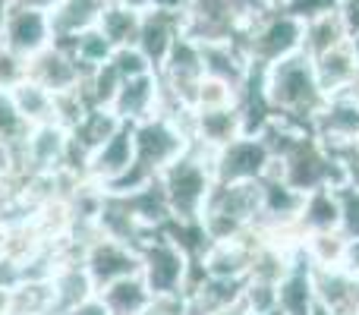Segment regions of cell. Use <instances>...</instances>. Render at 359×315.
Wrapping results in <instances>:
<instances>
[{
    "instance_id": "cell-47",
    "label": "cell",
    "mask_w": 359,
    "mask_h": 315,
    "mask_svg": "<svg viewBox=\"0 0 359 315\" xmlns=\"http://www.w3.org/2000/svg\"><path fill=\"white\" fill-rule=\"evenodd\" d=\"M278 4H280V0H274V6H278Z\"/></svg>"
},
{
    "instance_id": "cell-44",
    "label": "cell",
    "mask_w": 359,
    "mask_h": 315,
    "mask_svg": "<svg viewBox=\"0 0 359 315\" xmlns=\"http://www.w3.org/2000/svg\"><path fill=\"white\" fill-rule=\"evenodd\" d=\"M312 315H331V312H328V309H322V306L316 303V309H312Z\"/></svg>"
},
{
    "instance_id": "cell-43",
    "label": "cell",
    "mask_w": 359,
    "mask_h": 315,
    "mask_svg": "<svg viewBox=\"0 0 359 315\" xmlns=\"http://www.w3.org/2000/svg\"><path fill=\"white\" fill-rule=\"evenodd\" d=\"M4 186H6V173H4V167H0V196H4Z\"/></svg>"
},
{
    "instance_id": "cell-8",
    "label": "cell",
    "mask_w": 359,
    "mask_h": 315,
    "mask_svg": "<svg viewBox=\"0 0 359 315\" xmlns=\"http://www.w3.org/2000/svg\"><path fill=\"white\" fill-rule=\"evenodd\" d=\"M25 79L48 88L50 95H63V92H73V88H82L86 69L76 63V57L69 54L67 44L54 41L44 51H38L35 57L25 60Z\"/></svg>"
},
{
    "instance_id": "cell-12",
    "label": "cell",
    "mask_w": 359,
    "mask_h": 315,
    "mask_svg": "<svg viewBox=\"0 0 359 315\" xmlns=\"http://www.w3.org/2000/svg\"><path fill=\"white\" fill-rule=\"evenodd\" d=\"M312 133L322 139V145L359 142V101L347 92L331 95L312 120Z\"/></svg>"
},
{
    "instance_id": "cell-23",
    "label": "cell",
    "mask_w": 359,
    "mask_h": 315,
    "mask_svg": "<svg viewBox=\"0 0 359 315\" xmlns=\"http://www.w3.org/2000/svg\"><path fill=\"white\" fill-rule=\"evenodd\" d=\"M98 297H101V303L107 306V312L111 315H142L145 309H149L151 300H155L151 297V290L145 287L142 274L104 287V290H98Z\"/></svg>"
},
{
    "instance_id": "cell-20",
    "label": "cell",
    "mask_w": 359,
    "mask_h": 315,
    "mask_svg": "<svg viewBox=\"0 0 359 315\" xmlns=\"http://www.w3.org/2000/svg\"><path fill=\"white\" fill-rule=\"evenodd\" d=\"M312 67H316V79H318V86H322L325 98L347 92V88L359 79V60H356L353 48H350V41L341 44V48H334V51H328V54L316 57Z\"/></svg>"
},
{
    "instance_id": "cell-29",
    "label": "cell",
    "mask_w": 359,
    "mask_h": 315,
    "mask_svg": "<svg viewBox=\"0 0 359 315\" xmlns=\"http://www.w3.org/2000/svg\"><path fill=\"white\" fill-rule=\"evenodd\" d=\"M337 196V211H341V221H337V234L344 240H359V189L350 183L334 186Z\"/></svg>"
},
{
    "instance_id": "cell-2",
    "label": "cell",
    "mask_w": 359,
    "mask_h": 315,
    "mask_svg": "<svg viewBox=\"0 0 359 315\" xmlns=\"http://www.w3.org/2000/svg\"><path fill=\"white\" fill-rule=\"evenodd\" d=\"M189 149V136L168 117H151L142 123H133V164L123 177L104 192L123 196V192H136L142 186L155 183L164 173V167Z\"/></svg>"
},
{
    "instance_id": "cell-18",
    "label": "cell",
    "mask_w": 359,
    "mask_h": 315,
    "mask_svg": "<svg viewBox=\"0 0 359 315\" xmlns=\"http://www.w3.org/2000/svg\"><path fill=\"white\" fill-rule=\"evenodd\" d=\"M202 48V67L208 79H217L230 86L236 95L249 79V60L243 54L240 41H215V44H198Z\"/></svg>"
},
{
    "instance_id": "cell-19",
    "label": "cell",
    "mask_w": 359,
    "mask_h": 315,
    "mask_svg": "<svg viewBox=\"0 0 359 315\" xmlns=\"http://www.w3.org/2000/svg\"><path fill=\"white\" fill-rule=\"evenodd\" d=\"M107 0H60L54 10L48 13L50 16V32H54V41L67 44L73 41L76 35L95 29L104 13Z\"/></svg>"
},
{
    "instance_id": "cell-28",
    "label": "cell",
    "mask_w": 359,
    "mask_h": 315,
    "mask_svg": "<svg viewBox=\"0 0 359 315\" xmlns=\"http://www.w3.org/2000/svg\"><path fill=\"white\" fill-rule=\"evenodd\" d=\"M303 253L309 255L312 265L334 268V265H344L347 240H344L337 230H331V234H306L303 236Z\"/></svg>"
},
{
    "instance_id": "cell-38",
    "label": "cell",
    "mask_w": 359,
    "mask_h": 315,
    "mask_svg": "<svg viewBox=\"0 0 359 315\" xmlns=\"http://www.w3.org/2000/svg\"><path fill=\"white\" fill-rule=\"evenodd\" d=\"M10 4H16V6H29V10H41V13H50L60 0H10Z\"/></svg>"
},
{
    "instance_id": "cell-41",
    "label": "cell",
    "mask_w": 359,
    "mask_h": 315,
    "mask_svg": "<svg viewBox=\"0 0 359 315\" xmlns=\"http://www.w3.org/2000/svg\"><path fill=\"white\" fill-rule=\"evenodd\" d=\"M10 13V0H0V32H4V19Z\"/></svg>"
},
{
    "instance_id": "cell-5",
    "label": "cell",
    "mask_w": 359,
    "mask_h": 315,
    "mask_svg": "<svg viewBox=\"0 0 359 315\" xmlns=\"http://www.w3.org/2000/svg\"><path fill=\"white\" fill-rule=\"evenodd\" d=\"M139 255H142V281L151 297H183L192 262L174 240L158 230L142 243Z\"/></svg>"
},
{
    "instance_id": "cell-21",
    "label": "cell",
    "mask_w": 359,
    "mask_h": 315,
    "mask_svg": "<svg viewBox=\"0 0 359 315\" xmlns=\"http://www.w3.org/2000/svg\"><path fill=\"white\" fill-rule=\"evenodd\" d=\"M50 287H54V315H63L76 309L79 303H86L88 297H95V287L88 281L86 268L79 262H63L50 274Z\"/></svg>"
},
{
    "instance_id": "cell-27",
    "label": "cell",
    "mask_w": 359,
    "mask_h": 315,
    "mask_svg": "<svg viewBox=\"0 0 359 315\" xmlns=\"http://www.w3.org/2000/svg\"><path fill=\"white\" fill-rule=\"evenodd\" d=\"M57 44H60V41H57ZM67 48H69V54L76 57V63L86 69V76L92 73V69L104 67V63L111 60V54H114L111 41L101 35L98 25H95V29H88V32H82V35H76L73 41H67Z\"/></svg>"
},
{
    "instance_id": "cell-4",
    "label": "cell",
    "mask_w": 359,
    "mask_h": 315,
    "mask_svg": "<svg viewBox=\"0 0 359 315\" xmlns=\"http://www.w3.org/2000/svg\"><path fill=\"white\" fill-rule=\"evenodd\" d=\"M240 48L246 54L249 67L268 69L271 63L284 60V57L297 54L303 48V25L274 6V10H268L265 16H259L243 32Z\"/></svg>"
},
{
    "instance_id": "cell-30",
    "label": "cell",
    "mask_w": 359,
    "mask_h": 315,
    "mask_svg": "<svg viewBox=\"0 0 359 315\" xmlns=\"http://www.w3.org/2000/svg\"><path fill=\"white\" fill-rule=\"evenodd\" d=\"M337 4L341 0H280L278 10L287 13L290 19H297L299 25H306V22H316V19L337 13Z\"/></svg>"
},
{
    "instance_id": "cell-13",
    "label": "cell",
    "mask_w": 359,
    "mask_h": 315,
    "mask_svg": "<svg viewBox=\"0 0 359 315\" xmlns=\"http://www.w3.org/2000/svg\"><path fill=\"white\" fill-rule=\"evenodd\" d=\"M183 35V19L180 13H164V10H149L142 13V22H139V38L136 48L145 54V60L155 67V73L164 67V60L170 57L174 44Z\"/></svg>"
},
{
    "instance_id": "cell-48",
    "label": "cell",
    "mask_w": 359,
    "mask_h": 315,
    "mask_svg": "<svg viewBox=\"0 0 359 315\" xmlns=\"http://www.w3.org/2000/svg\"><path fill=\"white\" fill-rule=\"evenodd\" d=\"M356 145H359V142H356Z\"/></svg>"
},
{
    "instance_id": "cell-32",
    "label": "cell",
    "mask_w": 359,
    "mask_h": 315,
    "mask_svg": "<svg viewBox=\"0 0 359 315\" xmlns=\"http://www.w3.org/2000/svg\"><path fill=\"white\" fill-rule=\"evenodd\" d=\"M111 63H114V69L123 76V82L136 79V76H145V73H155V67L145 60V54L139 48H117L111 54Z\"/></svg>"
},
{
    "instance_id": "cell-40",
    "label": "cell",
    "mask_w": 359,
    "mask_h": 315,
    "mask_svg": "<svg viewBox=\"0 0 359 315\" xmlns=\"http://www.w3.org/2000/svg\"><path fill=\"white\" fill-rule=\"evenodd\" d=\"M0 315H10V293L0 290Z\"/></svg>"
},
{
    "instance_id": "cell-39",
    "label": "cell",
    "mask_w": 359,
    "mask_h": 315,
    "mask_svg": "<svg viewBox=\"0 0 359 315\" xmlns=\"http://www.w3.org/2000/svg\"><path fill=\"white\" fill-rule=\"evenodd\" d=\"M215 315H249V309H246V306H243V300H240V303L227 306V309H221V312H215Z\"/></svg>"
},
{
    "instance_id": "cell-35",
    "label": "cell",
    "mask_w": 359,
    "mask_h": 315,
    "mask_svg": "<svg viewBox=\"0 0 359 315\" xmlns=\"http://www.w3.org/2000/svg\"><path fill=\"white\" fill-rule=\"evenodd\" d=\"M337 16H341L344 29H347V38L359 35V0H341L337 4Z\"/></svg>"
},
{
    "instance_id": "cell-37",
    "label": "cell",
    "mask_w": 359,
    "mask_h": 315,
    "mask_svg": "<svg viewBox=\"0 0 359 315\" xmlns=\"http://www.w3.org/2000/svg\"><path fill=\"white\" fill-rule=\"evenodd\" d=\"M189 6V0H151V10H164V13H180Z\"/></svg>"
},
{
    "instance_id": "cell-15",
    "label": "cell",
    "mask_w": 359,
    "mask_h": 315,
    "mask_svg": "<svg viewBox=\"0 0 359 315\" xmlns=\"http://www.w3.org/2000/svg\"><path fill=\"white\" fill-rule=\"evenodd\" d=\"M240 136H246V133H243V117L236 105L202 107V111L192 114V142L202 145V149L217 152Z\"/></svg>"
},
{
    "instance_id": "cell-14",
    "label": "cell",
    "mask_w": 359,
    "mask_h": 315,
    "mask_svg": "<svg viewBox=\"0 0 359 315\" xmlns=\"http://www.w3.org/2000/svg\"><path fill=\"white\" fill-rule=\"evenodd\" d=\"M111 111L117 114L123 123H142L161 114V79L158 73H145L136 79H126L120 86L117 98H114Z\"/></svg>"
},
{
    "instance_id": "cell-34",
    "label": "cell",
    "mask_w": 359,
    "mask_h": 315,
    "mask_svg": "<svg viewBox=\"0 0 359 315\" xmlns=\"http://www.w3.org/2000/svg\"><path fill=\"white\" fill-rule=\"evenodd\" d=\"M25 79V60L0 44V92H13Z\"/></svg>"
},
{
    "instance_id": "cell-26",
    "label": "cell",
    "mask_w": 359,
    "mask_h": 315,
    "mask_svg": "<svg viewBox=\"0 0 359 315\" xmlns=\"http://www.w3.org/2000/svg\"><path fill=\"white\" fill-rule=\"evenodd\" d=\"M139 22H142V13H133L126 6L117 4H107L104 13L98 19V29L101 35L111 41V48H136V38H139Z\"/></svg>"
},
{
    "instance_id": "cell-31",
    "label": "cell",
    "mask_w": 359,
    "mask_h": 315,
    "mask_svg": "<svg viewBox=\"0 0 359 315\" xmlns=\"http://www.w3.org/2000/svg\"><path fill=\"white\" fill-rule=\"evenodd\" d=\"M243 306L249 309V315H271V312H278V287L246 281V287H243Z\"/></svg>"
},
{
    "instance_id": "cell-9",
    "label": "cell",
    "mask_w": 359,
    "mask_h": 315,
    "mask_svg": "<svg viewBox=\"0 0 359 315\" xmlns=\"http://www.w3.org/2000/svg\"><path fill=\"white\" fill-rule=\"evenodd\" d=\"M69 161V130L60 123H44L32 126L29 139L22 149V170L29 177H57L67 170Z\"/></svg>"
},
{
    "instance_id": "cell-36",
    "label": "cell",
    "mask_w": 359,
    "mask_h": 315,
    "mask_svg": "<svg viewBox=\"0 0 359 315\" xmlns=\"http://www.w3.org/2000/svg\"><path fill=\"white\" fill-rule=\"evenodd\" d=\"M63 315H111V312H107V306L101 303V297L95 293V297L86 300V303H79L76 309H69V312H63Z\"/></svg>"
},
{
    "instance_id": "cell-1",
    "label": "cell",
    "mask_w": 359,
    "mask_h": 315,
    "mask_svg": "<svg viewBox=\"0 0 359 315\" xmlns=\"http://www.w3.org/2000/svg\"><path fill=\"white\" fill-rule=\"evenodd\" d=\"M265 98L274 117L287 120L293 126H303V130H312L316 114L328 101L316 79L312 57H306L303 51H297V54L284 57V60L271 63L265 69Z\"/></svg>"
},
{
    "instance_id": "cell-33",
    "label": "cell",
    "mask_w": 359,
    "mask_h": 315,
    "mask_svg": "<svg viewBox=\"0 0 359 315\" xmlns=\"http://www.w3.org/2000/svg\"><path fill=\"white\" fill-rule=\"evenodd\" d=\"M325 149L331 152V158H334L337 167H341L344 183H350L359 189V145L350 142V145H325Z\"/></svg>"
},
{
    "instance_id": "cell-11",
    "label": "cell",
    "mask_w": 359,
    "mask_h": 315,
    "mask_svg": "<svg viewBox=\"0 0 359 315\" xmlns=\"http://www.w3.org/2000/svg\"><path fill=\"white\" fill-rule=\"evenodd\" d=\"M130 164H133V123H120V130L88 155L86 180L107 189L130 170Z\"/></svg>"
},
{
    "instance_id": "cell-24",
    "label": "cell",
    "mask_w": 359,
    "mask_h": 315,
    "mask_svg": "<svg viewBox=\"0 0 359 315\" xmlns=\"http://www.w3.org/2000/svg\"><path fill=\"white\" fill-rule=\"evenodd\" d=\"M10 95L16 101V111L22 114V120L29 126L57 123V95H50L48 88L35 86L32 79H22Z\"/></svg>"
},
{
    "instance_id": "cell-46",
    "label": "cell",
    "mask_w": 359,
    "mask_h": 315,
    "mask_svg": "<svg viewBox=\"0 0 359 315\" xmlns=\"http://www.w3.org/2000/svg\"><path fill=\"white\" fill-rule=\"evenodd\" d=\"M271 315H280V309H278V312H271Z\"/></svg>"
},
{
    "instance_id": "cell-10",
    "label": "cell",
    "mask_w": 359,
    "mask_h": 315,
    "mask_svg": "<svg viewBox=\"0 0 359 315\" xmlns=\"http://www.w3.org/2000/svg\"><path fill=\"white\" fill-rule=\"evenodd\" d=\"M0 44L13 51L16 57L29 60L48 44H54V32H50V16L41 10H29V6L10 4V13L4 19V32H0Z\"/></svg>"
},
{
    "instance_id": "cell-42",
    "label": "cell",
    "mask_w": 359,
    "mask_h": 315,
    "mask_svg": "<svg viewBox=\"0 0 359 315\" xmlns=\"http://www.w3.org/2000/svg\"><path fill=\"white\" fill-rule=\"evenodd\" d=\"M350 48H353V54H356V60H359V35L350 38Z\"/></svg>"
},
{
    "instance_id": "cell-3",
    "label": "cell",
    "mask_w": 359,
    "mask_h": 315,
    "mask_svg": "<svg viewBox=\"0 0 359 315\" xmlns=\"http://www.w3.org/2000/svg\"><path fill=\"white\" fill-rule=\"evenodd\" d=\"M211 158H215V152L189 142V149H186L174 164L164 167V173L158 177L164 196H168L170 217H174V221H198V215H202V208H205V199L215 189Z\"/></svg>"
},
{
    "instance_id": "cell-45",
    "label": "cell",
    "mask_w": 359,
    "mask_h": 315,
    "mask_svg": "<svg viewBox=\"0 0 359 315\" xmlns=\"http://www.w3.org/2000/svg\"><path fill=\"white\" fill-rule=\"evenodd\" d=\"M353 293H356V312H359V274H356V290Z\"/></svg>"
},
{
    "instance_id": "cell-25",
    "label": "cell",
    "mask_w": 359,
    "mask_h": 315,
    "mask_svg": "<svg viewBox=\"0 0 359 315\" xmlns=\"http://www.w3.org/2000/svg\"><path fill=\"white\" fill-rule=\"evenodd\" d=\"M347 41L350 38H347V29H344L341 16L331 13V16H322V19H316V22L303 25V48L299 51L316 60V57L328 54V51L341 48V44H347Z\"/></svg>"
},
{
    "instance_id": "cell-22",
    "label": "cell",
    "mask_w": 359,
    "mask_h": 315,
    "mask_svg": "<svg viewBox=\"0 0 359 315\" xmlns=\"http://www.w3.org/2000/svg\"><path fill=\"white\" fill-rule=\"evenodd\" d=\"M341 211H337V196L334 189H316L306 192L303 199V211L297 217V230L299 234H331L337 230Z\"/></svg>"
},
{
    "instance_id": "cell-17",
    "label": "cell",
    "mask_w": 359,
    "mask_h": 315,
    "mask_svg": "<svg viewBox=\"0 0 359 315\" xmlns=\"http://www.w3.org/2000/svg\"><path fill=\"white\" fill-rule=\"evenodd\" d=\"M312 287H316V303L331 315H359L356 312V278L344 272L341 265L322 268L312 265Z\"/></svg>"
},
{
    "instance_id": "cell-16",
    "label": "cell",
    "mask_w": 359,
    "mask_h": 315,
    "mask_svg": "<svg viewBox=\"0 0 359 315\" xmlns=\"http://www.w3.org/2000/svg\"><path fill=\"white\" fill-rule=\"evenodd\" d=\"M278 309L280 315H312L316 309V287H312V262L303 246L293 253L290 268L278 284Z\"/></svg>"
},
{
    "instance_id": "cell-6",
    "label": "cell",
    "mask_w": 359,
    "mask_h": 315,
    "mask_svg": "<svg viewBox=\"0 0 359 315\" xmlns=\"http://www.w3.org/2000/svg\"><path fill=\"white\" fill-rule=\"evenodd\" d=\"M79 259H82V268H86L88 281H92L95 293L117 284V281L142 274V255H139V249L130 246V243L114 240V236L98 234V230H95V236L86 243Z\"/></svg>"
},
{
    "instance_id": "cell-7",
    "label": "cell",
    "mask_w": 359,
    "mask_h": 315,
    "mask_svg": "<svg viewBox=\"0 0 359 315\" xmlns=\"http://www.w3.org/2000/svg\"><path fill=\"white\" fill-rule=\"evenodd\" d=\"M215 183H259L271 170V152L259 136H240L211 158Z\"/></svg>"
}]
</instances>
